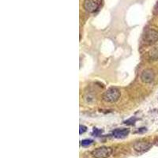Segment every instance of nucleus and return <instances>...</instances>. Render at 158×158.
Instances as JSON below:
<instances>
[{
  "label": "nucleus",
  "mask_w": 158,
  "mask_h": 158,
  "mask_svg": "<svg viewBox=\"0 0 158 158\" xmlns=\"http://www.w3.org/2000/svg\"><path fill=\"white\" fill-rule=\"evenodd\" d=\"M120 97V92L116 88H110L103 94L104 101L108 103L116 102Z\"/></svg>",
  "instance_id": "obj_1"
},
{
  "label": "nucleus",
  "mask_w": 158,
  "mask_h": 158,
  "mask_svg": "<svg viewBox=\"0 0 158 158\" xmlns=\"http://www.w3.org/2000/svg\"><path fill=\"white\" fill-rule=\"evenodd\" d=\"M112 153V149L108 146H101L92 151L91 155L94 158H108Z\"/></svg>",
  "instance_id": "obj_2"
},
{
  "label": "nucleus",
  "mask_w": 158,
  "mask_h": 158,
  "mask_svg": "<svg viewBox=\"0 0 158 158\" xmlns=\"http://www.w3.org/2000/svg\"><path fill=\"white\" fill-rule=\"evenodd\" d=\"M143 41L146 44H153L158 41V31L153 29L147 30L143 36Z\"/></svg>",
  "instance_id": "obj_3"
},
{
  "label": "nucleus",
  "mask_w": 158,
  "mask_h": 158,
  "mask_svg": "<svg viewBox=\"0 0 158 158\" xmlns=\"http://www.w3.org/2000/svg\"><path fill=\"white\" fill-rule=\"evenodd\" d=\"M151 146H152V144L148 142H144V141H138L134 144V149L139 153L147 152L148 150H149Z\"/></svg>",
  "instance_id": "obj_4"
},
{
  "label": "nucleus",
  "mask_w": 158,
  "mask_h": 158,
  "mask_svg": "<svg viewBox=\"0 0 158 158\" xmlns=\"http://www.w3.org/2000/svg\"><path fill=\"white\" fill-rule=\"evenodd\" d=\"M100 6V0H85L83 6L87 12L93 13L98 9Z\"/></svg>",
  "instance_id": "obj_5"
},
{
  "label": "nucleus",
  "mask_w": 158,
  "mask_h": 158,
  "mask_svg": "<svg viewBox=\"0 0 158 158\" xmlns=\"http://www.w3.org/2000/svg\"><path fill=\"white\" fill-rule=\"evenodd\" d=\"M155 74L154 71L151 69H146L141 74V80L144 83H151L154 80Z\"/></svg>",
  "instance_id": "obj_6"
},
{
  "label": "nucleus",
  "mask_w": 158,
  "mask_h": 158,
  "mask_svg": "<svg viewBox=\"0 0 158 158\" xmlns=\"http://www.w3.org/2000/svg\"><path fill=\"white\" fill-rule=\"evenodd\" d=\"M129 132L128 129H116L113 131V135L116 138H123L127 136Z\"/></svg>",
  "instance_id": "obj_7"
},
{
  "label": "nucleus",
  "mask_w": 158,
  "mask_h": 158,
  "mask_svg": "<svg viewBox=\"0 0 158 158\" xmlns=\"http://www.w3.org/2000/svg\"><path fill=\"white\" fill-rule=\"evenodd\" d=\"M93 142H94V141L91 140V139H84V140H82L81 142V145L82 146H84V147H85V146H90Z\"/></svg>",
  "instance_id": "obj_8"
},
{
  "label": "nucleus",
  "mask_w": 158,
  "mask_h": 158,
  "mask_svg": "<svg viewBox=\"0 0 158 158\" xmlns=\"http://www.w3.org/2000/svg\"><path fill=\"white\" fill-rule=\"evenodd\" d=\"M79 128H80V131H79V133H80V135H81V134L85 133V131H86V130H87L86 127L81 126V125L80 127H79Z\"/></svg>",
  "instance_id": "obj_9"
},
{
  "label": "nucleus",
  "mask_w": 158,
  "mask_h": 158,
  "mask_svg": "<svg viewBox=\"0 0 158 158\" xmlns=\"http://www.w3.org/2000/svg\"><path fill=\"white\" fill-rule=\"evenodd\" d=\"M135 121H136V118H130V119H128V120H127L126 122H125V123L126 124H134L135 123Z\"/></svg>",
  "instance_id": "obj_10"
},
{
  "label": "nucleus",
  "mask_w": 158,
  "mask_h": 158,
  "mask_svg": "<svg viewBox=\"0 0 158 158\" xmlns=\"http://www.w3.org/2000/svg\"><path fill=\"white\" fill-rule=\"evenodd\" d=\"M102 133V131H101V130H99V129H94V135H96V136H98L99 135H100V134H101Z\"/></svg>",
  "instance_id": "obj_11"
},
{
  "label": "nucleus",
  "mask_w": 158,
  "mask_h": 158,
  "mask_svg": "<svg viewBox=\"0 0 158 158\" xmlns=\"http://www.w3.org/2000/svg\"><path fill=\"white\" fill-rule=\"evenodd\" d=\"M154 13L156 14V15H158V2L156 4V6H154Z\"/></svg>",
  "instance_id": "obj_12"
},
{
  "label": "nucleus",
  "mask_w": 158,
  "mask_h": 158,
  "mask_svg": "<svg viewBox=\"0 0 158 158\" xmlns=\"http://www.w3.org/2000/svg\"><path fill=\"white\" fill-rule=\"evenodd\" d=\"M156 145H157V146H158V139H157V141H156Z\"/></svg>",
  "instance_id": "obj_13"
}]
</instances>
